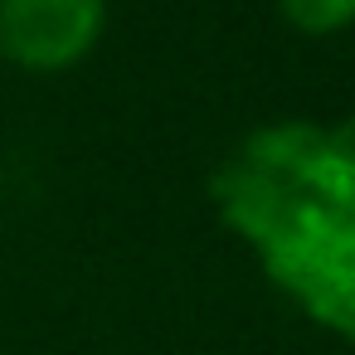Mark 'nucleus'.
Wrapping results in <instances>:
<instances>
[{
    "label": "nucleus",
    "mask_w": 355,
    "mask_h": 355,
    "mask_svg": "<svg viewBox=\"0 0 355 355\" xmlns=\"http://www.w3.org/2000/svg\"><path fill=\"white\" fill-rule=\"evenodd\" d=\"M107 30V0H0V59L25 73L83 64Z\"/></svg>",
    "instance_id": "f257e3e1"
},
{
    "label": "nucleus",
    "mask_w": 355,
    "mask_h": 355,
    "mask_svg": "<svg viewBox=\"0 0 355 355\" xmlns=\"http://www.w3.org/2000/svg\"><path fill=\"white\" fill-rule=\"evenodd\" d=\"M277 10L302 35H340L355 25V0H277Z\"/></svg>",
    "instance_id": "f03ea898"
}]
</instances>
